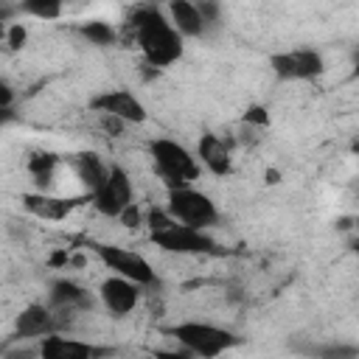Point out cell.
Instances as JSON below:
<instances>
[{"instance_id": "obj_27", "label": "cell", "mask_w": 359, "mask_h": 359, "mask_svg": "<svg viewBox=\"0 0 359 359\" xmlns=\"http://www.w3.org/2000/svg\"><path fill=\"white\" fill-rule=\"evenodd\" d=\"M48 264H50V266H67V264H70V255H67V250H59V252H53V255L48 258Z\"/></svg>"}, {"instance_id": "obj_28", "label": "cell", "mask_w": 359, "mask_h": 359, "mask_svg": "<svg viewBox=\"0 0 359 359\" xmlns=\"http://www.w3.org/2000/svg\"><path fill=\"white\" fill-rule=\"evenodd\" d=\"M14 118H17V115H14V107H0V129L8 126Z\"/></svg>"}, {"instance_id": "obj_29", "label": "cell", "mask_w": 359, "mask_h": 359, "mask_svg": "<svg viewBox=\"0 0 359 359\" xmlns=\"http://www.w3.org/2000/svg\"><path fill=\"white\" fill-rule=\"evenodd\" d=\"M264 180H266L269 185H278V182H280V174H278V168H266V174H264Z\"/></svg>"}, {"instance_id": "obj_23", "label": "cell", "mask_w": 359, "mask_h": 359, "mask_svg": "<svg viewBox=\"0 0 359 359\" xmlns=\"http://www.w3.org/2000/svg\"><path fill=\"white\" fill-rule=\"evenodd\" d=\"M25 42H28V28L22 22H8L6 25V48L20 50V48H25Z\"/></svg>"}, {"instance_id": "obj_17", "label": "cell", "mask_w": 359, "mask_h": 359, "mask_svg": "<svg viewBox=\"0 0 359 359\" xmlns=\"http://www.w3.org/2000/svg\"><path fill=\"white\" fill-rule=\"evenodd\" d=\"M70 165H73V171H76L79 182L84 185L87 196H90V194L104 182L107 168H109V165H104V163H101V157H98L95 151H79V154H73V157H70Z\"/></svg>"}, {"instance_id": "obj_2", "label": "cell", "mask_w": 359, "mask_h": 359, "mask_svg": "<svg viewBox=\"0 0 359 359\" xmlns=\"http://www.w3.org/2000/svg\"><path fill=\"white\" fill-rule=\"evenodd\" d=\"M149 157L154 163V174L165 185V191L180 188V185H194L202 174L196 154L171 137H154L149 143Z\"/></svg>"}, {"instance_id": "obj_22", "label": "cell", "mask_w": 359, "mask_h": 359, "mask_svg": "<svg viewBox=\"0 0 359 359\" xmlns=\"http://www.w3.org/2000/svg\"><path fill=\"white\" fill-rule=\"evenodd\" d=\"M143 216H146V210L132 199L115 219L121 222V227H126V230H137V227H143Z\"/></svg>"}, {"instance_id": "obj_16", "label": "cell", "mask_w": 359, "mask_h": 359, "mask_svg": "<svg viewBox=\"0 0 359 359\" xmlns=\"http://www.w3.org/2000/svg\"><path fill=\"white\" fill-rule=\"evenodd\" d=\"M48 306L56 309V311H79V309H90L93 300H90V292L84 286H79L76 280L70 278H56L50 283V292H48Z\"/></svg>"}, {"instance_id": "obj_12", "label": "cell", "mask_w": 359, "mask_h": 359, "mask_svg": "<svg viewBox=\"0 0 359 359\" xmlns=\"http://www.w3.org/2000/svg\"><path fill=\"white\" fill-rule=\"evenodd\" d=\"M107 353H112V348H101V345L73 339V337H59L56 331L45 334L39 342V356L45 359H93V356H107Z\"/></svg>"}, {"instance_id": "obj_5", "label": "cell", "mask_w": 359, "mask_h": 359, "mask_svg": "<svg viewBox=\"0 0 359 359\" xmlns=\"http://www.w3.org/2000/svg\"><path fill=\"white\" fill-rule=\"evenodd\" d=\"M149 238H151V244L160 247L163 252H177V255H210V252H219V247H216V241L208 236V230L182 224V222H177V219H174L168 227L149 233Z\"/></svg>"}, {"instance_id": "obj_20", "label": "cell", "mask_w": 359, "mask_h": 359, "mask_svg": "<svg viewBox=\"0 0 359 359\" xmlns=\"http://www.w3.org/2000/svg\"><path fill=\"white\" fill-rule=\"evenodd\" d=\"M20 11L34 20H59L65 14V0H20Z\"/></svg>"}, {"instance_id": "obj_6", "label": "cell", "mask_w": 359, "mask_h": 359, "mask_svg": "<svg viewBox=\"0 0 359 359\" xmlns=\"http://www.w3.org/2000/svg\"><path fill=\"white\" fill-rule=\"evenodd\" d=\"M95 258L112 272V275H123L140 286H154L157 283V275H154V266L135 250L129 247H118V244H95L93 247Z\"/></svg>"}, {"instance_id": "obj_3", "label": "cell", "mask_w": 359, "mask_h": 359, "mask_svg": "<svg viewBox=\"0 0 359 359\" xmlns=\"http://www.w3.org/2000/svg\"><path fill=\"white\" fill-rule=\"evenodd\" d=\"M165 334L174 337L188 353L202 356V359L222 356L224 351L238 345V337L233 331H227L222 325H213V323H202V320H185V323L168 325Z\"/></svg>"}, {"instance_id": "obj_4", "label": "cell", "mask_w": 359, "mask_h": 359, "mask_svg": "<svg viewBox=\"0 0 359 359\" xmlns=\"http://www.w3.org/2000/svg\"><path fill=\"white\" fill-rule=\"evenodd\" d=\"M165 210H168L177 222L191 224V227H202V230H208L210 224L219 222V208H216V202H213L205 191H196L194 185L168 188V194H165Z\"/></svg>"}, {"instance_id": "obj_14", "label": "cell", "mask_w": 359, "mask_h": 359, "mask_svg": "<svg viewBox=\"0 0 359 359\" xmlns=\"http://www.w3.org/2000/svg\"><path fill=\"white\" fill-rule=\"evenodd\" d=\"M196 160L205 171H210L213 177H227L233 171V151L230 146L213 135V132H202V137L196 140Z\"/></svg>"}, {"instance_id": "obj_1", "label": "cell", "mask_w": 359, "mask_h": 359, "mask_svg": "<svg viewBox=\"0 0 359 359\" xmlns=\"http://www.w3.org/2000/svg\"><path fill=\"white\" fill-rule=\"evenodd\" d=\"M126 28L132 31V39H135L143 62L154 70L171 67L185 53L182 34L168 22L165 11H160L157 6H137L126 17Z\"/></svg>"}, {"instance_id": "obj_9", "label": "cell", "mask_w": 359, "mask_h": 359, "mask_svg": "<svg viewBox=\"0 0 359 359\" xmlns=\"http://www.w3.org/2000/svg\"><path fill=\"white\" fill-rule=\"evenodd\" d=\"M90 109L95 115H112V118H121L123 123H146L149 118V109L146 104L126 87H118V90H101L90 98Z\"/></svg>"}, {"instance_id": "obj_19", "label": "cell", "mask_w": 359, "mask_h": 359, "mask_svg": "<svg viewBox=\"0 0 359 359\" xmlns=\"http://www.w3.org/2000/svg\"><path fill=\"white\" fill-rule=\"evenodd\" d=\"M79 34H81L90 45H95V48H109V45H115V39H118V31H115L109 22H104V20H87V22H81V25H79Z\"/></svg>"}, {"instance_id": "obj_15", "label": "cell", "mask_w": 359, "mask_h": 359, "mask_svg": "<svg viewBox=\"0 0 359 359\" xmlns=\"http://www.w3.org/2000/svg\"><path fill=\"white\" fill-rule=\"evenodd\" d=\"M165 17L182 34V39H199L208 31V25H205V20L199 14L196 0H168Z\"/></svg>"}, {"instance_id": "obj_25", "label": "cell", "mask_w": 359, "mask_h": 359, "mask_svg": "<svg viewBox=\"0 0 359 359\" xmlns=\"http://www.w3.org/2000/svg\"><path fill=\"white\" fill-rule=\"evenodd\" d=\"M98 118H101V126H104L112 137H118V135L123 132V126H129V123H123L121 118H112V115H98Z\"/></svg>"}, {"instance_id": "obj_18", "label": "cell", "mask_w": 359, "mask_h": 359, "mask_svg": "<svg viewBox=\"0 0 359 359\" xmlns=\"http://www.w3.org/2000/svg\"><path fill=\"white\" fill-rule=\"evenodd\" d=\"M59 163H62V157L53 154V151H34V154L25 160V168H28V174L34 177V182L45 185V182L53 180V171L59 168Z\"/></svg>"}, {"instance_id": "obj_10", "label": "cell", "mask_w": 359, "mask_h": 359, "mask_svg": "<svg viewBox=\"0 0 359 359\" xmlns=\"http://www.w3.org/2000/svg\"><path fill=\"white\" fill-rule=\"evenodd\" d=\"M140 297H143V286L129 280V278H123V275H112L109 272V278H104L101 286H98V300L112 317L132 314L137 309Z\"/></svg>"}, {"instance_id": "obj_13", "label": "cell", "mask_w": 359, "mask_h": 359, "mask_svg": "<svg viewBox=\"0 0 359 359\" xmlns=\"http://www.w3.org/2000/svg\"><path fill=\"white\" fill-rule=\"evenodd\" d=\"M59 328V317L45 303H28L14 317V337L17 339H42L45 334H53Z\"/></svg>"}, {"instance_id": "obj_24", "label": "cell", "mask_w": 359, "mask_h": 359, "mask_svg": "<svg viewBox=\"0 0 359 359\" xmlns=\"http://www.w3.org/2000/svg\"><path fill=\"white\" fill-rule=\"evenodd\" d=\"M196 6H199V14H202L205 25H213L219 20V3L216 0H196Z\"/></svg>"}, {"instance_id": "obj_7", "label": "cell", "mask_w": 359, "mask_h": 359, "mask_svg": "<svg viewBox=\"0 0 359 359\" xmlns=\"http://www.w3.org/2000/svg\"><path fill=\"white\" fill-rule=\"evenodd\" d=\"M269 70L280 81H311L323 76L325 59L314 48H292V50H278L269 56Z\"/></svg>"}, {"instance_id": "obj_26", "label": "cell", "mask_w": 359, "mask_h": 359, "mask_svg": "<svg viewBox=\"0 0 359 359\" xmlns=\"http://www.w3.org/2000/svg\"><path fill=\"white\" fill-rule=\"evenodd\" d=\"M14 98H17L14 87L0 76V107H14Z\"/></svg>"}, {"instance_id": "obj_8", "label": "cell", "mask_w": 359, "mask_h": 359, "mask_svg": "<svg viewBox=\"0 0 359 359\" xmlns=\"http://www.w3.org/2000/svg\"><path fill=\"white\" fill-rule=\"evenodd\" d=\"M132 199H135L132 177H129V171H126L123 165H118V163L107 168L104 182L90 194L93 208H95L101 216H107V219H115Z\"/></svg>"}, {"instance_id": "obj_30", "label": "cell", "mask_w": 359, "mask_h": 359, "mask_svg": "<svg viewBox=\"0 0 359 359\" xmlns=\"http://www.w3.org/2000/svg\"><path fill=\"white\" fill-rule=\"evenodd\" d=\"M6 25H8V22L0 17V48H6Z\"/></svg>"}, {"instance_id": "obj_21", "label": "cell", "mask_w": 359, "mask_h": 359, "mask_svg": "<svg viewBox=\"0 0 359 359\" xmlns=\"http://www.w3.org/2000/svg\"><path fill=\"white\" fill-rule=\"evenodd\" d=\"M269 109L266 107H261V104H252V107H247L244 109V115H241V123L244 126H250V129H266L269 126Z\"/></svg>"}, {"instance_id": "obj_11", "label": "cell", "mask_w": 359, "mask_h": 359, "mask_svg": "<svg viewBox=\"0 0 359 359\" xmlns=\"http://www.w3.org/2000/svg\"><path fill=\"white\" fill-rule=\"evenodd\" d=\"M22 208L34 216V219H42V222H65L84 199H76V196H56V194H48V191H25L20 196Z\"/></svg>"}]
</instances>
